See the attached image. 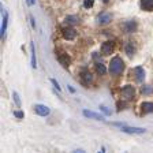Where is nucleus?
Returning a JSON list of instances; mask_svg holds the SVG:
<instances>
[{"mask_svg": "<svg viewBox=\"0 0 153 153\" xmlns=\"http://www.w3.org/2000/svg\"><path fill=\"white\" fill-rule=\"evenodd\" d=\"M124 68V63L119 56H115L111 59V63H109V73L114 74V75H119V74L123 71Z\"/></svg>", "mask_w": 153, "mask_h": 153, "instance_id": "f257e3e1", "label": "nucleus"}, {"mask_svg": "<svg viewBox=\"0 0 153 153\" xmlns=\"http://www.w3.org/2000/svg\"><path fill=\"white\" fill-rule=\"evenodd\" d=\"M116 126H120V130L123 133H128V134H143L145 133V128H141V127H127L124 124H119V123H115Z\"/></svg>", "mask_w": 153, "mask_h": 153, "instance_id": "f03ea898", "label": "nucleus"}, {"mask_svg": "<svg viewBox=\"0 0 153 153\" xmlns=\"http://www.w3.org/2000/svg\"><path fill=\"white\" fill-rule=\"evenodd\" d=\"M134 94H135V90H134V88L131 85H126L123 89H122V96H123L124 100L134 99Z\"/></svg>", "mask_w": 153, "mask_h": 153, "instance_id": "7ed1b4c3", "label": "nucleus"}, {"mask_svg": "<svg viewBox=\"0 0 153 153\" xmlns=\"http://www.w3.org/2000/svg\"><path fill=\"white\" fill-rule=\"evenodd\" d=\"M62 36H63L64 40H74V38L76 37V32L75 29L73 27H63L62 29Z\"/></svg>", "mask_w": 153, "mask_h": 153, "instance_id": "20e7f679", "label": "nucleus"}, {"mask_svg": "<svg viewBox=\"0 0 153 153\" xmlns=\"http://www.w3.org/2000/svg\"><path fill=\"white\" fill-rule=\"evenodd\" d=\"M57 62H59L63 67H66L67 68V67L70 66V63H71V59H70V56H68L67 53H64V52H59V53H57Z\"/></svg>", "mask_w": 153, "mask_h": 153, "instance_id": "39448f33", "label": "nucleus"}, {"mask_svg": "<svg viewBox=\"0 0 153 153\" xmlns=\"http://www.w3.org/2000/svg\"><path fill=\"white\" fill-rule=\"evenodd\" d=\"M34 112L37 115H40V116H48L51 111H49V108H48L47 105L37 104V105H34Z\"/></svg>", "mask_w": 153, "mask_h": 153, "instance_id": "423d86ee", "label": "nucleus"}, {"mask_svg": "<svg viewBox=\"0 0 153 153\" xmlns=\"http://www.w3.org/2000/svg\"><path fill=\"white\" fill-rule=\"evenodd\" d=\"M114 51V42L112 41H105L101 45V53L102 55H109Z\"/></svg>", "mask_w": 153, "mask_h": 153, "instance_id": "0eeeda50", "label": "nucleus"}, {"mask_svg": "<svg viewBox=\"0 0 153 153\" xmlns=\"http://www.w3.org/2000/svg\"><path fill=\"white\" fill-rule=\"evenodd\" d=\"M122 29H123L126 33L135 32V29H137V23L134 22V21H128V22H126V23L122 25Z\"/></svg>", "mask_w": 153, "mask_h": 153, "instance_id": "6e6552de", "label": "nucleus"}, {"mask_svg": "<svg viewBox=\"0 0 153 153\" xmlns=\"http://www.w3.org/2000/svg\"><path fill=\"white\" fill-rule=\"evenodd\" d=\"M83 115H85L86 118L94 119V120H101V122H104V120H105V119L102 118L101 115L96 114V112H93V111H88V109H83Z\"/></svg>", "mask_w": 153, "mask_h": 153, "instance_id": "1a4fd4ad", "label": "nucleus"}, {"mask_svg": "<svg viewBox=\"0 0 153 153\" xmlns=\"http://www.w3.org/2000/svg\"><path fill=\"white\" fill-rule=\"evenodd\" d=\"M111 14H108V13H101L99 16H97V22L100 23V25H107V23L111 21Z\"/></svg>", "mask_w": 153, "mask_h": 153, "instance_id": "9d476101", "label": "nucleus"}, {"mask_svg": "<svg viewBox=\"0 0 153 153\" xmlns=\"http://www.w3.org/2000/svg\"><path fill=\"white\" fill-rule=\"evenodd\" d=\"M134 75H135V79L138 82H142L143 78H145V71H143L142 67H135L134 68Z\"/></svg>", "mask_w": 153, "mask_h": 153, "instance_id": "9b49d317", "label": "nucleus"}, {"mask_svg": "<svg viewBox=\"0 0 153 153\" xmlns=\"http://www.w3.org/2000/svg\"><path fill=\"white\" fill-rule=\"evenodd\" d=\"M7 25H8V13L7 10H3V23H1V36L6 34V30H7Z\"/></svg>", "mask_w": 153, "mask_h": 153, "instance_id": "f8f14e48", "label": "nucleus"}, {"mask_svg": "<svg viewBox=\"0 0 153 153\" xmlns=\"http://www.w3.org/2000/svg\"><path fill=\"white\" fill-rule=\"evenodd\" d=\"M141 109H142L143 114H150V112H153V102L150 101H145L141 104Z\"/></svg>", "mask_w": 153, "mask_h": 153, "instance_id": "ddd939ff", "label": "nucleus"}, {"mask_svg": "<svg viewBox=\"0 0 153 153\" xmlns=\"http://www.w3.org/2000/svg\"><path fill=\"white\" fill-rule=\"evenodd\" d=\"M81 79L83 81V83L88 85L89 82H92L93 81V76H92V74H90L89 71H82V73H81Z\"/></svg>", "mask_w": 153, "mask_h": 153, "instance_id": "4468645a", "label": "nucleus"}, {"mask_svg": "<svg viewBox=\"0 0 153 153\" xmlns=\"http://www.w3.org/2000/svg\"><path fill=\"white\" fill-rule=\"evenodd\" d=\"M141 7L145 11H152L153 10V0H142L141 1Z\"/></svg>", "mask_w": 153, "mask_h": 153, "instance_id": "2eb2a0df", "label": "nucleus"}, {"mask_svg": "<svg viewBox=\"0 0 153 153\" xmlns=\"http://www.w3.org/2000/svg\"><path fill=\"white\" fill-rule=\"evenodd\" d=\"M30 49H32V67L36 68L37 67V62H36V49H34V44H30Z\"/></svg>", "mask_w": 153, "mask_h": 153, "instance_id": "dca6fc26", "label": "nucleus"}, {"mask_svg": "<svg viewBox=\"0 0 153 153\" xmlns=\"http://www.w3.org/2000/svg\"><path fill=\"white\" fill-rule=\"evenodd\" d=\"M96 71H97L100 75H104V74L107 73V68H105V66L102 63H96Z\"/></svg>", "mask_w": 153, "mask_h": 153, "instance_id": "f3484780", "label": "nucleus"}, {"mask_svg": "<svg viewBox=\"0 0 153 153\" xmlns=\"http://www.w3.org/2000/svg\"><path fill=\"white\" fill-rule=\"evenodd\" d=\"M78 21H79V19L76 18V16H74V15H68L66 18V22L70 23V25H73V23H78Z\"/></svg>", "mask_w": 153, "mask_h": 153, "instance_id": "a211bd4d", "label": "nucleus"}, {"mask_svg": "<svg viewBox=\"0 0 153 153\" xmlns=\"http://www.w3.org/2000/svg\"><path fill=\"white\" fill-rule=\"evenodd\" d=\"M134 51H135V49H134L133 44H131V42H128V44L126 45V53H127L128 56H131V55H134Z\"/></svg>", "mask_w": 153, "mask_h": 153, "instance_id": "6ab92c4d", "label": "nucleus"}, {"mask_svg": "<svg viewBox=\"0 0 153 153\" xmlns=\"http://www.w3.org/2000/svg\"><path fill=\"white\" fill-rule=\"evenodd\" d=\"M14 100H15V102H16V105H21V101H19V96H18V93L16 92H14Z\"/></svg>", "mask_w": 153, "mask_h": 153, "instance_id": "aec40b11", "label": "nucleus"}, {"mask_svg": "<svg viewBox=\"0 0 153 153\" xmlns=\"http://www.w3.org/2000/svg\"><path fill=\"white\" fill-rule=\"evenodd\" d=\"M83 6H85L86 8H89V7H92V6H93V1H92V0H85Z\"/></svg>", "mask_w": 153, "mask_h": 153, "instance_id": "412c9836", "label": "nucleus"}, {"mask_svg": "<svg viewBox=\"0 0 153 153\" xmlns=\"http://www.w3.org/2000/svg\"><path fill=\"white\" fill-rule=\"evenodd\" d=\"M14 115H15L16 118H19V119L23 118V112H21V111H15V112H14Z\"/></svg>", "mask_w": 153, "mask_h": 153, "instance_id": "4be33fe9", "label": "nucleus"}, {"mask_svg": "<svg viewBox=\"0 0 153 153\" xmlns=\"http://www.w3.org/2000/svg\"><path fill=\"white\" fill-rule=\"evenodd\" d=\"M51 82L53 83V85H55V88H56L57 90H62V89H60V86H59V83H57V82H56V81H55V79H51Z\"/></svg>", "mask_w": 153, "mask_h": 153, "instance_id": "5701e85b", "label": "nucleus"}, {"mask_svg": "<svg viewBox=\"0 0 153 153\" xmlns=\"http://www.w3.org/2000/svg\"><path fill=\"white\" fill-rule=\"evenodd\" d=\"M100 108H101V109H102V111H104V112H105V114H109V111H108V109H107V108H105L104 105H101V107H100Z\"/></svg>", "mask_w": 153, "mask_h": 153, "instance_id": "b1692460", "label": "nucleus"}, {"mask_svg": "<svg viewBox=\"0 0 153 153\" xmlns=\"http://www.w3.org/2000/svg\"><path fill=\"white\" fill-rule=\"evenodd\" d=\"M32 4H34V0H30V6H32Z\"/></svg>", "mask_w": 153, "mask_h": 153, "instance_id": "393cba45", "label": "nucleus"}]
</instances>
